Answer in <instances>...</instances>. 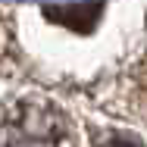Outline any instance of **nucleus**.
<instances>
[{
  "instance_id": "2",
  "label": "nucleus",
  "mask_w": 147,
  "mask_h": 147,
  "mask_svg": "<svg viewBox=\"0 0 147 147\" xmlns=\"http://www.w3.org/2000/svg\"><path fill=\"white\" fill-rule=\"evenodd\" d=\"M100 9H103V3L100 0H94V3H75V6H47L44 13H47V19H53L59 25H69V28L75 31H91V25L97 22V16H100Z\"/></svg>"
},
{
  "instance_id": "1",
  "label": "nucleus",
  "mask_w": 147,
  "mask_h": 147,
  "mask_svg": "<svg viewBox=\"0 0 147 147\" xmlns=\"http://www.w3.org/2000/svg\"><path fill=\"white\" fill-rule=\"evenodd\" d=\"M66 119L50 100H16L0 110V147H59Z\"/></svg>"
},
{
  "instance_id": "3",
  "label": "nucleus",
  "mask_w": 147,
  "mask_h": 147,
  "mask_svg": "<svg viewBox=\"0 0 147 147\" xmlns=\"http://www.w3.org/2000/svg\"><path fill=\"white\" fill-rule=\"evenodd\" d=\"M97 147H144L135 135H125V131H110V135H103Z\"/></svg>"
}]
</instances>
